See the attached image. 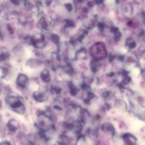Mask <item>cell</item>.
<instances>
[{
	"instance_id": "21",
	"label": "cell",
	"mask_w": 145,
	"mask_h": 145,
	"mask_svg": "<svg viewBox=\"0 0 145 145\" xmlns=\"http://www.w3.org/2000/svg\"><path fill=\"white\" fill-rule=\"evenodd\" d=\"M8 53L6 52H3L1 54V59L2 61H5L8 58Z\"/></svg>"
},
{
	"instance_id": "13",
	"label": "cell",
	"mask_w": 145,
	"mask_h": 145,
	"mask_svg": "<svg viewBox=\"0 0 145 145\" xmlns=\"http://www.w3.org/2000/svg\"><path fill=\"white\" fill-rule=\"evenodd\" d=\"M75 58L78 59H84L87 57V50L84 48L79 49L75 53Z\"/></svg>"
},
{
	"instance_id": "10",
	"label": "cell",
	"mask_w": 145,
	"mask_h": 145,
	"mask_svg": "<svg viewBox=\"0 0 145 145\" xmlns=\"http://www.w3.org/2000/svg\"><path fill=\"white\" fill-rule=\"evenodd\" d=\"M6 126L7 129L11 132H15L18 129V123L14 119L10 120L8 121Z\"/></svg>"
},
{
	"instance_id": "6",
	"label": "cell",
	"mask_w": 145,
	"mask_h": 145,
	"mask_svg": "<svg viewBox=\"0 0 145 145\" xmlns=\"http://www.w3.org/2000/svg\"><path fill=\"white\" fill-rule=\"evenodd\" d=\"M28 81H29L28 78L26 75L20 73L18 75V77L16 79V84L19 87L24 88L28 85Z\"/></svg>"
},
{
	"instance_id": "1",
	"label": "cell",
	"mask_w": 145,
	"mask_h": 145,
	"mask_svg": "<svg viewBox=\"0 0 145 145\" xmlns=\"http://www.w3.org/2000/svg\"><path fill=\"white\" fill-rule=\"evenodd\" d=\"M6 104L16 113L24 114L25 107L22 98L17 94L14 93H8L5 98Z\"/></svg>"
},
{
	"instance_id": "15",
	"label": "cell",
	"mask_w": 145,
	"mask_h": 145,
	"mask_svg": "<svg viewBox=\"0 0 145 145\" xmlns=\"http://www.w3.org/2000/svg\"><path fill=\"white\" fill-rule=\"evenodd\" d=\"M27 65H28L31 67H37L40 65V62L39 61V60L32 58L28 60L27 62Z\"/></svg>"
},
{
	"instance_id": "9",
	"label": "cell",
	"mask_w": 145,
	"mask_h": 145,
	"mask_svg": "<svg viewBox=\"0 0 145 145\" xmlns=\"http://www.w3.org/2000/svg\"><path fill=\"white\" fill-rule=\"evenodd\" d=\"M125 45L130 50H133L137 48L138 42L137 41L132 37H128L126 39Z\"/></svg>"
},
{
	"instance_id": "11",
	"label": "cell",
	"mask_w": 145,
	"mask_h": 145,
	"mask_svg": "<svg viewBox=\"0 0 145 145\" xmlns=\"http://www.w3.org/2000/svg\"><path fill=\"white\" fill-rule=\"evenodd\" d=\"M101 67L100 63L99 62V60H97L96 59H93L90 62V69L93 73H96L97 72Z\"/></svg>"
},
{
	"instance_id": "2",
	"label": "cell",
	"mask_w": 145,
	"mask_h": 145,
	"mask_svg": "<svg viewBox=\"0 0 145 145\" xmlns=\"http://www.w3.org/2000/svg\"><path fill=\"white\" fill-rule=\"evenodd\" d=\"M90 53L93 58L99 61L105 58L108 56L105 45L102 42L93 44L90 49Z\"/></svg>"
},
{
	"instance_id": "7",
	"label": "cell",
	"mask_w": 145,
	"mask_h": 145,
	"mask_svg": "<svg viewBox=\"0 0 145 145\" xmlns=\"http://www.w3.org/2000/svg\"><path fill=\"white\" fill-rule=\"evenodd\" d=\"M101 130L107 134H109L112 136L114 135L116 130L114 126L110 122H105L101 126Z\"/></svg>"
},
{
	"instance_id": "8",
	"label": "cell",
	"mask_w": 145,
	"mask_h": 145,
	"mask_svg": "<svg viewBox=\"0 0 145 145\" xmlns=\"http://www.w3.org/2000/svg\"><path fill=\"white\" fill-rule=\"evenodd\" d=\"M114 107L121 112H125L127 109V105L126 101L122 99H117L114 103Z\"/></svg>"
},
{
	"instance_id": "16",
	"label": "cell",
	"mask_w": 145,
	"mask_h": 145,
	"mask_svg": "<svg viewBox=\"0 0 145 145\" xmlns=\"http://www.w3.org/2000/svg\"><path fill=\"white\" fill-rule=\"evenodd\" d=\"M62 91V89L58 86H54L52 87V92L56 95H61Z\"/></svg>"
},
{
	"instance_id": "5",
	"label": "cell",
	"mask_w": 145,
	"mask_h": 145,
	"mask_svg": "<svg viewBox=\"0 0 145 145\" xmlns=\"http://www.w3.org/2000/svg\"><path fill=\"white\" fill-rule=\"evenodd\" d=\"M122 139L126 144H135L138 142V138L133 134L129 133L123 134Z\"/></svg>"
},
{
	"instance_id": "14",
	"label": "cell",
	"mask_w": 145,
	"mask_h": 145,
	"mask_svg": "<svg viewBox=\"0 0 145 145\" xmlns=\"http://www.w3.org/2000/svg\"><path fill=\"white\" fill-rule=\"evenodd\" d=\"M40 77L41 80L45 83H48L50 80V75L49 71L47 69H44L41 71Z\"/></svg>"
},
{
	"instance_id": "20",
	"label": "cell",
	"mask_w": 145,
	"mask_h": 145,
	"mask_svg": "<svg viewBox=\"0 0 145 145\" xmlns=\"http://www.w3.org/2000/svg\"><path fill=\"white\" fill-rule=\"evenodd\" d=\"M8 73V70L5 67H1V76L2 78H5V76L7 75Z\"/></svg>"
},
{
	"instance_id": "4",
	"label": "cell",
	"mask_w": 145,
	"mask_h": 145,
	"mask_svg": "<svg viewBox=\"0 0 145 145\" xmlns=\"http://www.w3.org/2000/svg\"><path fill=\"white\" fill-rule=\"evenodd\" d=\"M31 44L36 48L42 49L45 46V39L44 35L36 33L30 38Z\"/></svg>"
},
{
	"instance_id": "17",
	"label": "cell",
	"mask_w": 145,
	"mask_h": 145,
	"mask_svg": "<svg viewBox=\"0 0 145 145\" xmlns=\"http://www.w3.org/2000/svg\"><path fill=\"white\" fill-rule=\"evenodd\" d=\"M132 8L129 6H125L123 10V12L126 16H130L132 14Z\"/></svg>"
},
{
	"instance_id": "19",
	"label": "cell",
	"mask_w": 145,
	"mask_h": 145,
	"mask_svg": "<svg viewBox=\"0 0 145 145\" xmlns=\"http://www.w3.org/2000/svg\"><path fill=\"white\" fill-rule=\"evenodd\" d=\"M51 40L56 44H58L59 43V36L58 35H55V34H53V35H52Z\"/></svg>"
},
{
	"instance_id": "12",
	"label": "cell",
	"mask_w": 145,
	"mask_h": 145,
	"mask_svg": "<svg viewBox=\"0 0 145 145\" xmlns=\"http://www.w3.org/2000/svg\"><path fill=\"white\" fill-rule=\"evenodd\" d=\"M33 97L34 99L39 103L43 102L45 99V95L41 91H36L33 93Z\"/></svg>"
},
{
	"instance_id": "22",
	"label": "cell",
	"mask_w": 145,
	"mask_h": 145,
	"mask_svg": "<svg viewBox=\"0 0 145 145\" xmlns=\"http://www.w3.org/2000/svg\"><path fill=\"white\" fill-rule=\"evenodd\" d=\"M1 144H11V143H10V142H7L6 141V142H2Z\"/></svg>"
},
{
	"instance_id": "18",
	"label": "cell",
	"mask_w": 145,
	"mask_h": 145,
	"mask_svg": "<svg viewBox=\"0 0 145 145\" xmlns=\"http://www.w3.org/2000/svg\"><path fill=\"white\" fill-rule=\"evenodd\" d=\"M40 26H41V28H42L45 30H48L49 29V25H48L47 22L44 18H42L40 20Z\"/></svg>"
},
{
	"instance_id": "3",
	"label": "cell",
	"mask_w": 145,
	"mask_h": 145,
	"mask_svg": "<svg viewBox=\"0 0 145 145\" xmlns=\"http://www.w3.org/2000/svg\"><path fill=\"white\" fill-rule=\"evenodd\" d=\"M37 126L42 131H47L53 126L51 118L45 113H41L38 116Z\"/></svg>"
}]
</instances>
